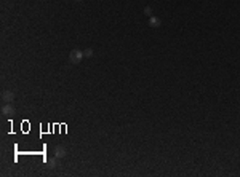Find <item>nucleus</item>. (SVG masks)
<instances>
[{"label":"nucleus","mask_w":240,"mask_h":177,"mask_svg":"<svg viewBox=\"0 0 240 177\" xmlns=\"http://www.w3.org/2000/svg\"><path fill=\"white\" fill-rule=\"evenodd\" d=\"M83 58H85V54H83V51H80V50H72L69 53V61L72 62V64H80Z\"/></svg>","instance_id":"nucleus-1"},{"label":"nucleus","mask_w":240,"mask_h":177,"mask_svg":"<svg viewBox=\"0 0 240 177\" xmlns=\"http://www.w3.org/2000/svg\"><path fill=\"white\" fill-rule=\"evenodd\" d=\"M2 115H5V117L15 115V107L11 104H3L2 105Z\"/></svg>","instance_id":"nucleus-2"},{"label":"nucleus","mask_w":240,"mask_h":177,"mask_svg":"<svg viewBox=\"0 0 240 177\" xmlns=\"http://www.w3.org/2000/svg\"><path fill=\"white\" fill-rule=\"evenodd\" d=\"M15 99V94L11 93V91H3L2 93V101L5 102V104H11Z\"/></svg>","instance_id":"nucleus-3"},{"label":"nucleus","mask_w":240,"mask_h":177,"mask_svg":"<svg viewBox=\"0 0 240 177\" xmlns=\"http://www.w3.org/2000/svg\"><path fill=\"white\" fill-rule=\"evenodd\" d=\"M54 156H56L58 160H59V158H64V156H66V148L61 147V145H58V147L54 148Z\"/></svg>","instance_id":"nucleus-4"},{"label":"nucleus","mask_w":240,"mask_h":177,"mask_svg":"<svg viewBox=\"0 0 240 177\" xmlns=\"http://www.w3.org/2000/svg\"><path fill=\"white\" fill-rule=\"evenodd\" d=\"M160 24H162L160 18H157V16H151V18H149V26H151V27L157 29V27H160Z\"/></svg>","instance_id":"nucleus-5"},{"label":"nucleus","mask_w":240,"mask_h":177,"mask_svg":"<svg viewBox=\"0 0 240 177\" xmlns=\"http://www.w3.org/2000/svg\"><path fill=\"white\" fill-rule=\"evenodd\" d=\"M56 164H58V158L54 156V158H48L46 160V168L48 169H54L56 168Z\"/></svg>","instance_id":"nucleus-6"},{"label":"nucleus","mask_w":240,"mask_h":177,"mask_svg":"<svg viewBox=\"0 0 240 177\" xmlns=\"http://www.w3.org/2000/svg\"><path fill=\"white\" fill-rule=\"evenodd\" d=\"M83 54H85V58H91V56H93V50H91V48L85 50V51H83Z\"/></svg>","instance_id":"nucleus-7"},{"label":"nucleus","mask_w":240,"mask_h":177,"mask_svg":"<svg viewBox=\"0 0 240 177\" xmlns=\"http://www.w3.org/2000/svg\"><path fill=\"white\" fill-rule=\"evenodd\" d=\"M144 14H147L149 18L152 16V8H151V6H146V8H144Z\"/></svg>","instance_id":"nucleus-8"},{"label":"nucleus","mask_w":240,"mask_h":177,"mask_svg":"<svg viewBox=\"0 0 240 177\" xmlns=\"http://www.w3.org/2000/svg\"><path fill=\"white\" fill-rule=\"evenodd\" d=\"M77 2H80V0H77Z\"/></svg>","instance_id":"nucleus-9"}]
</instances>
